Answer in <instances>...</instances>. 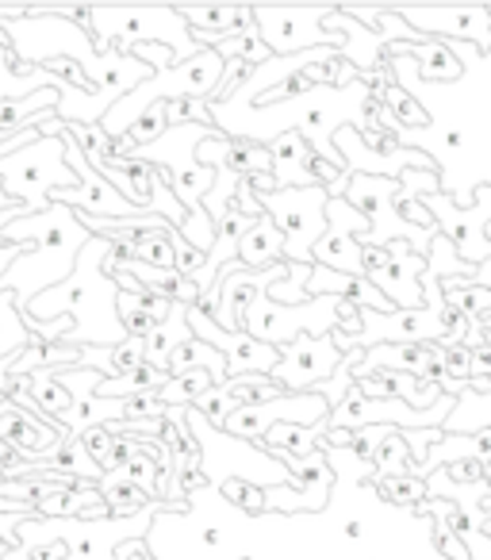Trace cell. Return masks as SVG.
<instances>
[{"mask_svg":"<svg viewBox=\"0 0 491 560\" xmlns=\"http://www.w3.org/2000/svg\"><path fill=\"white\" fill-rule=\"evenodd\" d=\"M208 119L219 135L234 142H250V147H269L281 135L296 131L312 147V154L323 165L342 173V158L335 150V135L342 127L353 131H376L369 112H373V89L365 81H353L346 89L335 85H307L304 93L289 96L277 104H234V101H203Z\"/></svg>","mask_w":491,"mask_h":560,"instance_id":"cell-1","label":"cell"},{"mask_svg":"<svg viewBox=\"0 0 491 560\" xmlns=\"http://www.w3.org/2000/svg\"><path fill=\"white\" fill-rule=\"evenodd\" d=\"M0 43L9 47L16 73H27L35 66L73 62L85 73L89 89L112 101H124L142 81L154 78V70L131 55H119V50L96 55L85 27L62 20L50 9H0Z\"/></svg>","mask_w":491,"mask_h":560,"instance_id":"cell-2","label":"cell"},{"mask_svg":"<svg viewBox=\"0 0 491 560\" xmlns=\"http://www.w3.org/2000/svg\"><path fill=\"white\" fill-rule=\"evenodd\" d=\"M116 249L112 238H93L85 242V249L78 254V265L73 272L47 289L43 296H35L27 304V312L20 319H35V323H55V319H70V335L62 338L58 346H70V350H104V346H124L127 330L119 323V284L104 272V257Z\"/></svg>","mask_w":491,"mask_h":560,"instance_id":"cell-3","label":"cell"},{"mask_svg":"<svg viewBox=\"0 0 491 560\" xmlns=\"http://www.w3.org/2000/svg\"><path fill=\"white\" fill-rule=\"evenodd\" d=\"M93 238L78 211L50 203L43 215H20L0 231V246H24V254L0 272V292L16 296V312L24 315L35 296L62 284L78 265V254Z\"/></svg>","mask_w":491,"mask_h":560,"instance_id":"cell-4","label":"cell"},{"mask_svg":"<svg viewBox=\"0 0 491 560\" xmlns=\"http://www.w3.org/2000/svg\"><path fill=\"white\" fill-rule=\"evenodd\" d=\"M173 503H142L135 514H108V518H32L20 522L16 549H50L47 560H116L124 541H142L154 518ZM180 511V506H177Z\"/></svg>","mask_w":491,"mask_h":560,"instance_id":"cell-5","label":"cell"},{"mask_svg":"<svg viewBox=\"0 0 491 560\" xmlns=\"http://www.w3.org/2000/svg\"><path fill=\"white\" fill-rule=\"evenodd\" d=\"M180 419L196 445V468H200V488L223 491L226 483H246V488H296V476L284 460L266 453L258 442H238V438L215 430L200 411L180 407Z\"/></svg>","mask_w":491,"mask_h":560,"instance_id":"cell-6","label":"cell"},{"mask_svg":"<svg viewBox=\"0 0 491 560\" xmlns=\"http://www.w3.org/2000/svg\"><path fill=\"white\" fill-rule=\"evenodd\" d=\"M223 58L215 50H200L188 62H177L169 70H157L150 81H142L135 93H127L124 101H116L108 108V116L101 119V131L112 142L127 139L135 124L147 116L154 104H169V101H211L223 81Z\"/></svg>","mask_w":491,"mask_h":560,"instance_id":"cell-7","label":"cell"},{"mask_svg":"<svg viewBox=\"0 0 491 560\" xmlns=\"http://www.w3.org/2000/svg\"><path fill=\"white\" fill-rule=\"evenodd\" d=\"M85 32L96 55L104 50L131 55L135 47H150V43L169 47L173 66L200 55L180 9H85Z\"/></svg>","mask_w":491,"mask_h":560,"instance_id":"cell-8","label":"cell"},{"mask_svg":"<svg viewBox=\"0 0 491 560\" xmlns=\"http://www.w3.org/2000/svg\"><path fill=\"white\" fill-rule=\"evenodd\" d=\"M0 188L12 203H24L32 215H43L50 208V192L58 188H78V177L66 165L62 135L58 139H39L16 154L0 158Z\"/></svg>","mask_w":491,"mask_h":560,"instance_id":"cell-9","label":"cell"},{"mask_svg":"<svg viewBox=\"0 0 491 560\" xmlns=\"http://www.w3.org/2000/svg\"><path fill=\"white\" fill-rule=\"evenodd\" d=\"M254 200L281 231L284 261L315 265L312 249L327 234V188H277V192H254Z\"/></svg>","mask_w":491,"mask_h":560,"instance_id":"cell-10","label":"cell"},{"mask_svg":"<svg viewBox=\"0 0 491 560\" xmlns=\"http://www.w3.org/2000/svg\"><path fill=\"white\" fill-rule=\"evenodd\" d=\"M419 203L426 208L430 223L437 226L442 238L453 242L457 257L465 265H483L491 261V238H488V223H491V185H480L468 208H457L449 196L434 192V196H419Z\"/></svg>","mask_w":491,"mask_h":560,"instance_id":"cell-11","label":"cell"},{"mask_svg":"<svg viewBox=\"0 0 491 560\" xmlns=\"http://www.w3.org/2000/svg\"><path fill=\"white\" fill-rule=\"evenodd\" d=\"M335 4H307V9H254V32L273 58L304 55L315 47L342 50V32H323Z\"/></svg>","mask_w":491,"mask_h":560,"instance_id":"cell-12","label":"cell"},{"mask_svg":"<svg viewBox=\"0 0 491 560\" xmlns=\"http://www.w3.org/2000/svg\"><path fill=\"white\" fill-rule=\"evenodd\" d=\"M330 419V407L323 396L304 392V396H289L269 399V404H250L238 407L231 419L223 422V434L238 438V442H261L273 427H319Z\"/></svg>","mask_w":491,"mask_h":560,"instance_id":"cell-13","label":"cell"},{"mask_svg":"<svg viewBox=\"0 0 491 560\" xmlns=\"http://www.w3.org/2000/svg\"><path fill=\"white\" fill-rule=\"evenodd\" d=\"M361 265H365V280L396 312H419L422 307L419 277L426 269V257L411 254L404 242H391L388 249L361 246Z\"/></svg>","mask_w":491,"mask_h":560,"instance_id":"cell-14","label":"cell"},{"mask_svg":"<svg viewBox=\"0 0 491 560\" xmlns=\"http://www.w3.org/2000/svg\"><path fill=\"white\" fill-rule=\"evenodd\" d=\"M342 361V350L335 346V338H296V342L281 346V361L269 373V381L281 384V392L289 396H304V392H315L323 381H330Z\"/></svg>","mask_w":491,"mask_h":560,"instance_id":"cell-15","label":"cell"},{"mask_svg":"<svg viewBox=\"0 0 491 560\" xmlns=\"http://www.w3.org/2000/svg\"><path fill=\"white\" fill-rule=\"evenodd\" d=\"M365 234H369V219L358 208H350L342 196L327 200V234L315 242L312 261L323 265V269L346 272V277H365L361 246H358V238H365Z\"/></svg>","mask_w":491,"mask_h":560,"instance_id":"cell-16","label":"cell"},{"mask_svg":"<svg viewBox=\"0 0 491 560\" xmlns=\"http://www.w3.org/2000/svg\"><path fill=\"white\" fill-rule=\"evenodd\" d=\"M396 12L422 39L468 43L480 55H491V9H396Z\"/></svg>","mask_w":491,"mask_h":560,"instance_id":"cell-17","label":"cell"},{"mask_svg":"<svg viewBox=\"0 0 491 560\" xmlns=\"http://www.w3.org/2000/svg\"><path fill=\"white\" fill-rule=\"evenodd\" d=\"M188 330H192V338H200V342H208L211 350L223 353L226 361V376L231 381H238V376H269L277 369V361H281V350L277 346H266V342H254L250 335H226V330H219L215 323L208 319L203 312H196V307H188Z\"/></svg>","mask_w":491,"mask_h":560,"instance_id":"cell-18","label":"cell"},{"mask_svg":"<svg viewBox=\"0 0 491 560\" xmlns=\"http://www.w3.org/2000/svg\"><path fill=\"white\" fill-rule=\"evenodd\" d=\"M281 384H273L269 376H238V381H226L219 388H208L200 399H192V411H200L203 419L211 422L215 430H223V422L231 419L238 407H250V404H269V399H281Z\"/></svg>","mask_w":491,"mask_h":560,"instance_id":"cell-19","label":"cell"},{"mask_svg":"<svg viewBox=\"0 0 491 560\" xmlns=\"http://www.w3.org/2000/svg\"><path fill=\"white\" fill-rule=\"evenodd\" d=\"M269 158H273L269 177L277 180V188H315L319 185V177H315V162H319V158L312 154V147H307L296 131L269 142Z\"/></svg>","mask_w":491,"mask_h":560,"instance_id":"cell-20","label":"cell"},{"mask_svg":"<svg viewBox=\"0 0 491 560\" xmlns=\"http://www.w3.org/2000/svg\"><path fill=\"white\" fill-rule=\"evenodd\" d=\"M188 307H192V304H169L165 319L154 323V327L147 330V338H142V365L169 373L173 350L192 338V330H188Z\"/></svg>","mask_w":491,"mask_h":560,"instance_id":"cell-21","label":"cell"},{"mask_svg":"<svg viewBox=\"0 0 491 560\" xmlns=\"http://www.w3.org/2000/svg\"><path fill=\"white\" fill-rule=\"evenodd\" d=\"M238 261L246 265V269H254V272L273 269V265L284 261V238H281V231H277L269 215H261L258 223L250 226V231L242 234Z\"/></svg>","mask_w":491,"mask_h":560,"instance_id":"cell-22","label":"cell"},{"mask_svg":"<svg viewBox=\"0 0 491 560\" xmlns=\"http://www.w3.org/2000/svg\"><path fill=\"white\" fill-rule=\"evenodd\" d=\"M491 430V396H480V392L465 388L453 404L449 419L442 422V434H460V438H472Z\"/></svg>","mask_w":491,"mask_h":560,"instance_id":"cell-23","label":"cell"},{"mask_svg":"<svg viewBox=\"0 0 491 560\" xmlns=\"http://www.w3.org/2000/svg\"><path fill=\"white\" fill-rule=\"evenodd\" d=\"M323 434H327V422H319V427H273L258 445L273 457H307L319 450Z\"/></svg>","mask_w":491,"mask_h":560,"instance_id":"cell-24","label":"cell"},{"mask_svg":"<svg viewBox=\"0 0 491 560\" xmlns=\"http://www.w3.org/2000/svg\"><path fill=\"white\" fill-rule=\"evenodd\" d=\"M169 373L162 369H150V365H139L131 373L116 376V381H101L96 384V396L101 399H139V396H154L157 388H165Z\"/></svg>","mask_w":491,"mask_h":560,"instance_id":"cell-25","label":"cell"},{"mask_svg":"<svg viewBox=\"0 0 491 560\" xmlns=\"http://www.w3.org/2000/svg\"><path fill=\"white\" fill-rule=\"evenodd\" d=\"M422 272H426V277H434L437 284H468L476 269L460 261L449 238H442V234H437V238L430 242V249H426V269H422Z\"/></svg>","mask_w":491,"mask_h":560,"instance_id":"cell-26","label":"cell"},{"mask_svg":"<svg viewBox=\"0 0 491 560\" xmlns=\"http://www.w3.org/2000/svg\"><path fill=\"white\" fill-rule=\"evenodd\" d=\"M32 342H35L32 330L24 327V319H20V312H16V296H12V292H0V361L24 353Z\"/></svg>","mask_w":491,"mask_h":560,"instance_id":"cell-27","label":"cell"},{"mask_svg":"<svg viewBox=\"0 0 491 560\" xmlns=\"http://www.w3.org/2000/svg\"><path fill=\"white\" fill-rule=\"evenodd\" d=\"M307 280H312V265L289 261V277L277 280V284H269L266 296L281 307H300V304H307Z\"/></svg>","mask_w":491,"mask_h":560,"instance_id":"cell-28","label":"cell"},{"mask_svg":"<svg viewBox=\"0 0 491 560\" xmlns=\"http://www.w3.org/2000/svg\"><path fill=\"white\" fill-rule=\"evenodd\" d=\"M442 300L460 312L465 319H480L491 315V292L488 289H472V284H442Z\"/></svg>","mask_w":491,"mask_h":560,"instance_id":"cell-29","label":"cell"},{"mask_svg":"<svg viewBox=\"0 0 491 560\" xmlns=\"http://www.w3.org/2000/svg\"><path fill=\"white\" fill-rule=\"evenodd\" d=\"M442 192V180H437V170H407L399 173V192H396V211L404 203L419 200V196H434Z\"/></svg>","mask_w":491,"mask_h":560,"instance_id":"cell-30","label":"cell"},{"mask_svg":"<svg viewBox=\"0 0 491 560\" xmlns=\"http://www.w3.org/2000/svg\"><path fill=\"white\" fill-rule=\"evenodd\" d=\"M162 131H165V104H154V108L127 131V139H131V147H147V142H154Z\"/></svg>","mask_w":491,"mask_h":560,"instance_id":"cell-31","label":"cell"},{"mask_svg":"<svg viewBox=\"0 0 491 560\" xmlns=\"http://www.w3.org/2000/svg\"><path fill=\"white\" fill-rule=\"evenodd\" d=\"M112 358H116V373L119 376L131 373V369H139L142 365V338H127L124 346H116V350H112Z\"/></svg>","mask_w":491,"mask_h":560,"instance_id":"cell-32","label":"cell"},{"mask_svg":"<svg viewBox=\"0 0 491 560\" xmlns=\"http://www.w3.org/2000/svg\"><path fill=\"white\" fill-rule=\"evenodd\" d=\"M488 238H491V223H488ZM472 289H488L491 292V261H483V265H476V272H472V280H468Z\"/></svg>","mask_w":491,"mask_h":560,"instance_id":"cell-33","label":"cell"},{"mask_svg":"<svg viewBox=\"0 0 491 560\" xmlns=\"http://www.w3.org/2000/svg\"><path fill=\"white\" fill-rule=\"evenodd\" d=\"M4 208H12V200L4 196V188H0V211H4Z\"/></svg>","mask_w":491,"mask_h":560,"instance_id":"cell-34","label":"cell"},{"mask_svg":"<svg viewBox=\"0 0 491 560\" xmlns=\"http://www.w3.org/2000/svg\"><path fill=\"white\" fill-rule=\"evenodd\" d=\"M0 404H4V396H0Z\"/></svg>","mask_w":491,"mask_h":560,"instance_id":"cell-35","label":"cell"}]
</instances>
